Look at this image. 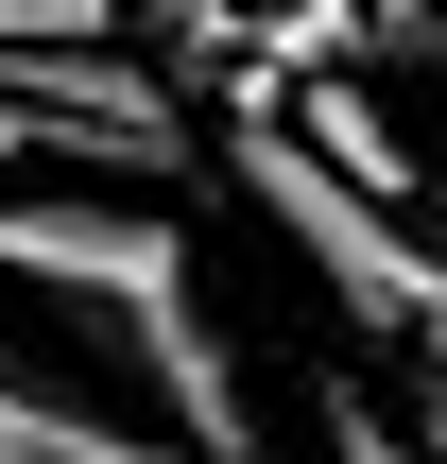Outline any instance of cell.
I'll return each mask as SVG.
<instances>
[{"instance_id": "cell-3", "label": "cell", "mask_w": 447, "mask_h": 464, "mask_svg": "<svg viewBox=\"0 0 447 464\" xmlns=\"http://www.w3.org/2000/svg\"><path fill=\"white\" fill-rule=\"evenodd\" d=\"M293 138H310L345 189H379V207H413V172H431V155L396 138V103H379V86H345V69H310V86H293Z\"/></svg>"}, {"instance_id": "cell-1", "label": "cell", "mask_w": 447, "mask_h": 464, "mask_svg": "<svg viewBox=\"0 0 447 464\" xmlns=\"http://www.w3.org/2000/svg\"><path fill=\"white\" fill-rule=\"evenodd\" d=\"M0 276H17L52 327H86L103 362H138V396H155V430H172V448L258 464L241 344L207 327V276H189V224H172V207H121V189H34V207H0Z\"/></svg>"}, {"instance_id": "cell-2", "label": "cell", "mask_w": 447, "mask_h": 464, "mask_svg": "<svg viewBox=\"0 0 447 464\" xmlns=\"http://www.w3.org/2000/svg\"><path fill=\"white\" fill-rule=\"evenodd\" d=\"M0 464H207V448H172V430H138V413H86V396H52L34 362H0Z\"/></svg>"}, {"instance_id": "cell-4", "label": "cell", "mask_w": 447, "mask_h": 464, "mask_svg": "<svg viewBox=\"0 0 447 464\" xmlns=\"http://www.w3.org/2000/svg\"><path fill=\"white\" fill-rule=\"evenodd\" d=\"M413 464H447V379H413Z\"/></svg>"}]
</instances>
